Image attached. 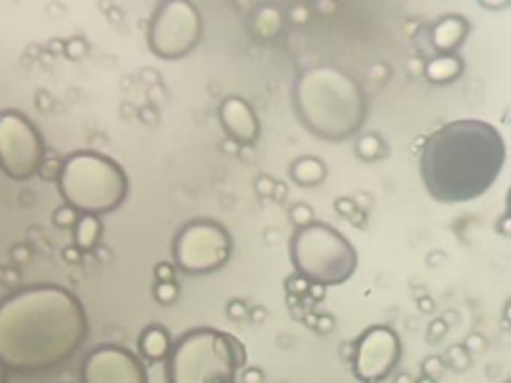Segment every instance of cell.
<instances>
[{
    "label": "cell",
    "instance_id": "cell-1",
    "mask_svg": "<svg viewBox=\"0 0 511 383\" xmlns=\"http://www.w3.org/2000/svg\"><path fill=\"white\" fill-rule=\"evenodd\" d=\"M88 338V313L68 288L43 283L0 303V366L50 371L75 356Z\"/></svg>",
    "mask_w": 511,
    "mask_h": 383
},
{
    "label": "cell",
    "instance_id": "cell-2",
    "mask_svg": "<svg viewBox=\"0 0 511 383\" xmlns=\"http://www.w3.org/2000/svg\"><path fill=\"white\" fill-rule=\"evenodd\" d=\"M507 144L487 120L462 118L428 133L418 170L427 193L439 204H469L497 183Z\"/></svg>",
    "mask_w": 511,
    "mask_h": 383
},
{
    "label": "cell",
    "instance_id": "cell-3",
    "mask_svg": "<svg viewBox=\"0 0 511 383\" xmlns=\"http://www.w3.org/2000/svg\"><path fill=\"white\" fill-rule=\"evenodd\" d=\"M294 110L316 138L341 144L361 131L369 103L357 78L336 65H313L294 83Z\"/></svg>",
    "mask_w": 511,
    "mask_h": 383
},
{
    "label": "cell",
    "instance_id": "cell-4",
    "mask_svg": "<svg viewBox=\"0 0 511 383\" xmlns=\"http://www.w3.org/2000/svg\"><path fill=\"white\" fill-rule=\"evenodd\" d=\"M246 348L221 328H190L173 344L166 361L168 383H236Z\"/></svg>",
    "mask_w": 511,
    "mask_h": 383
},
{
    "label": "cell",
    "instance_id": "cell-5",
    "mask_svg": "<svg viewBox=\"0 0 511 383\" xmlns=\"http://www.w3.org/2000/svg\"><path fill=\"white\" fill-rule=\"evenodd\" d=\"M128 176L120 163L98 151H75L63 161L58 191L63 204L81 216H106L128 196Z\"/></svg>",
    "mask_w": 511,
    "mask_h": 383
},
{
    "label": "cell",
    "instance_id": "cell-6",
    "mask_svg": "<svg viewBox=\"0 0 511 383\" xmlns=\"http://www.w3.org/2000/svg\"><path fill=\"white\" fill-rule=\"evenodd\" d=\"M288 256L298 275L316 286H341L357 274L358 253L341 231L329 223L298 228L288 240Z\"/></svg>",
    "mask_w": 511,
    "mask_h": 383
},
{
    "label": "cell",
    "instance_id": "cell-7",
    "mask_svg": "<svg viewBox=\"0 0 511 383\" xmlns=\"http://www.w3.org/2000/svg\"><path fill=\"white\" fill-rule=\"evenodd\" d=\"M233 239L226 228L211 218H193L176 231L171 256L179 271L189 275H208L228 264Z\"/></svg>",
    "mask_w": 511,
    "mask_h": 383
},
{
    "label": "cell",
    "instance_id": "cell-8",
    "mask_svg": "<svg viewBox=\"0 0 511 383\" xmlns=\"http://www.w3.org/2000/svg\"><path fill=\"white\" fill-rule=\"evenodd\" d=\"M201 11L189 0H163L151 13L145 40L161 60H181L201 43Z\"/></svg>",
    "mask_w": 511,
    "mask_h": 383
},
{
    "label": "cell",
    "instance_id": "cell-9",
    "mask_svg": "<svg viewBox=\"0 0 511 383\" xmlns=\"http://www.w3.org/2000/svg\"><path fill=\"white\" fill-rule=\"evenodd\" d=\"M46 158L38 128L21 110H0V170L13 180L36 176Z\"/></svg>",
    "mask_w": 511,
    "mask_h": 383
},
{
    "label": "cell",
    "instance_id": "cell-10",
    "mask_svg": "<svg viewBox=\"0 0 511 383\" xmlns=\"http://www.w3.org/2000/svg\"><path fill=\"white\" fill-rule=\"evenodd\" d=\"M401 338L389 326H371L354 341L351 369L361 383L386 381L401 363Z\"/></svg>",
    "mask_w": 511,
    "mask_h": 383
},
{
    "label": "cell",
    "instance_id": "cell-11",
    "mask_svg": "<svg viewBox=\"0 0 511 383\" xmlns=\"http://www.w3.org/2000/svg\"><path fill=\"white\" fill-rule=\"evenodd\" d=\"M84 383H148V371L141 356L116 344L88 351L81 366Z\"/></svg>",
    "mask_w": 511,
    "mask_h": 383
},
{
    "label": "cell",
    "instance_id": "cell-12",
    "mask_svg": "<svg viewBox=\"0 0 511 383\" xmlns=\"http://www.w3.org/2000/svg\"><path fill=\"white\" fill-rule=\"evenodd\" d=\"M218 120L226 131V138L238 145H251L261 135V123L251 103L241 96H226L218 106Z\"/></svg>",
    "mask_w": 511,
    "mask_h": 383
},
{
    "label": "cell",
    "instance_id": "cell-13",
    "mask_svg": "<svg viewBox=\"0 0 511 383\" xmlns=\"http://www.w3.org/2000/svg\"><path fill=\"white\" fill-rule=\"evenodd\" d=\"M469 36V21L459 13H446L431 28V46L436 50V56H452L464 46Z\"/></svg>",
    "mask_w": 511,
    "mask_h": 383
},
{
    "label": "cell",
    "instance_id": "cell-14",
    "mask_svg": "<svg viewBox=\"0 0 511 383\" xmlns=\"http://www.w3.org/2000/svg\"><path fill=\"white\" fill-rule=\"evenodd\" d=\"M173 335L168 334L166 326L151 324L145 326L138 335V356L141 361H148V363H161V361H168L171 351H173Z\"/></svg>",
    "mask_w": 511,
    "mask_h": 383
},
{
    "label": "cell",
    "instance_id": "cell-15",
    "mask_svg": "<svg viewBox=\"0 0 511 383\" xmlns=\"http://www.w3.org/2000/svg\"><path fill=\"white\" fill-rule=\"evenodd\" d=\"M464 73V60L459 58L456 53L452 56H431L424 65V78L428 83L446 85L456 81Z\"/></svg>",
    "mask_w": 511,
    "mask_h": 383
},
{
    "label": "cell",
    "instance_id": "cell-16",
    "mask_svg": "<svg viewBox=\"0 0 511 383\" xmlns=\"http://www.w3.org/2000/svg\"><path fill=\"white\" fill-rule=\"evenodd\" d=\"M288 176L296 186L311 188L319 186L326 178V163L316 156H298L291 166H288Z\"/></svg>",
    "mask_w": 511,
    "mask_h": 383
},
{
    "label": "cell",
    "instance_id": "cell-17",
    "mask_svg": "<svg viewBox=\"0 0 511 383\" xmlns=\"http://www.w3.org/2000/svg\"><path fill=\"white\" fill-rule=\"evenodd\" d=\"M103 236V223L98 216H81L73 228V240L81 251H93Z\"/></svg>",
    "mask_w": 511,
    "mask_h": 383
},
{
    "label": "cell",
    "instance_id": "cell-18",
    "mask_svg": "<svg viewBox=\"0 0 511 383\" xmlns=\"http://www.w3.org/2000/svg\"><path fill=\"white\" fill-rule=\"evenodd\" d=\"M281 23H284V15L276 5H261L259 11L253 13V21H251V28L253 33L263 40L274 38L278 30H281Z\"/></svg>",
    "mask_w": 511,
    "mask_h": 383
},
{
    "label": "cell",
    "instance_id": "cell-19",
    "mask_svg": "<svg viewBox=\"0 0 511 383\" xmlns=\"http://www.w3.org/2000/svg\"><path fill=\"white\" fill-rule=\"evenodd\" d=\"M354 151H357V156L361 161H379V158L386 156V144H383L379 133H361L357 138Z\"/></svg>",
    "mask_w": 511,
    "mask_h": 383
},
{
    "label": "cell",
    "instance_id": "cell-20",
    "mask_svg": "<svg viewBox=\"0 0 511 383\" xmlns=\"http://www.w3.org/2000/svg\"><path fill=\"white\" fill-rule=\"evenodd\" d=\"M444 361H446V366L456 373H464L469 366H471V353L466 351L464 344H456V346H449L446 348V353H444Z\"/></svg>",
    "mask_w": 511,
    "mask_h": 383
},
{
    "label": "cell",
    "instance_id": "cell-21",
    "mask_svg": "<svg viewBox=\"0 0 511 383\" xmlns=\"http://www.w3.org/2000/svg\"><path fill=\"white\" fill-rule=\"evenodd\" d=\"M284 286H286V296H288V299H298V300L309 299L311 281H306L304 275H298V274L288 275Z\"/></svg>",
    "mask_w": 511,
    "mask_h": 383
},
{
    "label": "cell",
    "instance_id": "cell-22",
    "mask_svg": "<svg viewBox=\"0 0 511 383\" xmlns=\"http://www.w3.org/2000/svg\"><path fill=\"white\" fill-rule=\"evenodd\" d=\"M288 218H291V223L298 228H306L311 223H316V213H313V208L309 204H296L288 208Z\"/></svg>",
    "mask_w": 511,
    "mask_h": 383
},
{
    "label": "cell",
    "instance_id": "cell-23",
    "mask_svg": "<svg viewBox=\"0 0 511 383\" xmlns=\"http://www.w3.org/2000/svg\"><path fill=\"white\" fill-rule=\"evenodd\" d=\"M181 296V288L176 281L171 283H155L154 286V299L161 303V306H173Z\"/></svg>",
    "mask_w": 511,
    "mask_h": 383
},
{
    "label": "cell",
    "instance_id": "cell-24",
    "mask_svg": "<svg viewBox=\"0 0 511 383\" xmlns=\"http://www.w3.org/2000/svg\"><path fill=\"white\" fill-rule=\"evenodd\" d=\"M78 218H81V213H78L75 208H71V205H66V204L53 211V223H56L58 228H75Z\"/></svg>",
    "mask_w": 511,
    "mask_h": 383
},
{
    "label": "cell",
    "instance_id": "cell-25",
    "mask_svg": "<svg viewBox=\"0 0 511 383\" xmlns=\"http://www.w3.org/2000/svg\"><path fill=\"white\" fill-rule=\"evenodd\" d=\"M306 324H309L316 334L329 335L333 328H336V318H333L331 313H319V316H311V318H306Z\"/></svg>",
    "mask_w": 511,
    "mask_h": 383
},
{
    "label": "cell",
    "instance_id": "cell-26",
    "mask_svg": "<svg viewBox=\"0 0 511 383\" xmlns=\"http://www.w3.org/2000/svg\"><path fill=\"white\" fill-rule=\"evenodd\" d=\"M63 50H66V56L73 60L84 58V56H88V40L81 36H73L63 43Z\"/></svg>",
    "mask_w": 511,
    "mask_h": 383
},
{
    "label": "cell",
    "instance_id": "cell-27",
    "mask_svg": "<svg viewBox=\"0 0 511 383\" xmlns=\"http://www.w3.org/2000/svg\"><path fill=\"white\" fill-rule=\"evenodd\" d=\"M444 369H446L444 356H427L421 361V376H427V379H439Z\"/></svg>",
    "mask_w": 511,
    "mask_h": 383
},
{
    "label": "cell",
    "instance_id": "cell-28",
    "mask_svg": "<svg viewBox=\"0 0 511 383\" xmlns=\"http://www.w3.org/2000/svg\"><path fill=\"white\" fill-rule=\"evenodd\" d=\"M253 188H256V193H259V196H263V198H276L278 180L271 178V176H266V173H261V176H256V183H253Z\"/></svg>",
    "mask_w": 511,
    "mask_h": 383
},
{
    "label": "cell",
    "instance_id": "cell-29",
    "mask_svg": "<svg viewBox=\"0 0 511 383\" xmlns=\"http://www.w3.org/2000/svg\"><path fill=\"white\" fill-rule=\"evenodd\" d=\"M176 264L173 261H161V264H155L154 268V275H155V283H171V281H176Z\"/></svg>",
    "mask_w": 511,
    "mask_h": 383
},
{
    "label": "cell",
    "instance_id": "cell-30",
    "mask_svg": "<svg viewBox=\"0 0 511 383\" xmlns=\"http://www.w3.org/2000/svg\"><path fill=\"white\" fill-rule=\"evenodd\" d=\"M60 170H63V161H58V158L53 156H46L43 158V166H40V176L46 180H58Z\"/></svg>",
    "mask_w": 511,
    "mask_h": 383
},
{
    "label": "cell",
    "instance_id": "cell-31",
    "mask_svg": "<svg viewBox=\"0 0 511 383\" xmlns=\"http://www.w3.org/2000/svg\"><path fill=\"white\" fill-rule=\"evenodd\" d=\"M226 316L231 321H243L246 316H251L249 306H246V300L241 299H233L226 303Z\"/></svg>",
    "mask_w": 511,
    "mask_h": 383
},
{
    "label": "cell",
    "instance_id": "cell-32",
    "mask_svg": "<svg viewBox=\"0 0 511 383\" xmlns=\"http://www.w3.org/2000/svg\"><path fill=\"white\" fill-rule=\"evenodd\" d=\"M333 208H336V213L339 216H344L346 221L354 216L358 211L357 201H354V196H341V198H336V204H333Z\"/></svg>",
    "mask_w": 511,
    "mask_h": 383
},
{
    "label": "cell",
    "instance_id": "cell-33",
    "mask_svg": "<svg viewBox=\"0 0 511 383\" xmlns=\"http://www.w3.org/2000/svg\"><path fill=\"white\" fill-rule=\"evenodd\" d=\"M449 331V324H446V318H434L431 324H428V341L434 344V341H441L444 335Z\"/></svg>",
    "mask_w": 511,
    "mask_h": 383
},
{
    "label": "cell",
    "instance_id": "cell-34",
    "mask_svg": "<svg viewBox=\"0 0 511 383\" xmlns=\"http://www.w3.org/2000/svg\"><path fill=\"white\" fill-rule=\"evenodd\" d=\"M464 348L474 356V353H481L484 348H487V338L484 335H479V334H471L469 338H466V344H464Z\"/></svg>",
    "mask_w": 511,
    "mask_h": 383
},
{
    "label": "cell",
    "instance_id": "cell-35",
    "mask_svg": "<svg viewBox=\"0 0 511 383\" xmlns=\"http://www.w3.org/2000/svg\"><path fill=\"white\" fill-rule=\"evenodd\" d=\"M238 383H263L261 369H243L238 373Z\"/></svg>",
    "mask_w": 511,
    "mask_h": 383
},
{
    "label": "cell",
    "instance_id": "cell-36",
    "mask_svg": "<svg viewBox=\"0 0 511 383\" xmlns=\"http://www.w3.org/2000/svg\"><path fill=\"white\" fill-rule=\"evenodd\" d=\"M369 78L371 81H379V83H383V81L389 78V68H386L383 63H376V65H371L369 68Z\"/></svg>",
    "mask_w": 511,
    "mask_h": 383
},
{
    "label": "cell",
    "instance_id": "cell-37",
    "mask_svg": "<svg viewBox=\"0 0 511 383\" xmlns=\"http://www.w3.org/2000/svg\"><path fill=\"white\" fill-rule=\"evenodd\" d=\"M291 18H294V23H306L311 18V11L306 5H294V11H291Z\"/></svg>",
    "mask_w": 511,
    "mask_h": 383
},
{
    "label": "cell",
    "instance_id": "cell-38",
    "mask_svg": "<svg viewBox=\"0 0 511 383\" xmlns=\"http://www.w3.org/2000/svg\"><path fill=\"white\" fill-rule=\"evenodd\" d=\"M497 231H499V236L511 239V213H504V216L497 221Z\"/></svg>",
    "mask_w": 511,
    "mask_h": 383
},
{
    "label": "cell",
    "instance_id": "cell-39",
    "mask_svg": "<svg viewBox=\"0 0 511 383\" xmlns=\"http://www.w3.org/2000/svg\"><path fill=\"white\" fill-rule=\"evenodd\" d=\"M424 65H427V60L409 58V63H406V73H409V75H417V73L424 75Z\"/></svg>",
    "mask_w": 511,
    "mask_h": 383
},
{
    "label": "cell",
    "instance_id": "cell-40",
    "mask_svg": "<svg viewBox=\"0 0 511 383\" xmlns=\"http://www.w3.org/2000/svg\"><path fill=\"white\" fill-rule=\"evenodd\" d=\"M417 309L421 313H434V309H436V303H434V299H431V296H418V299H417Z\"/></svg>",
    "mask_w": 511,
    "mask_h": 383
},
{
    "label": "cell",
    "instance_id": "cell-41",
    "mask_svg": "<svg viewBox=\"0 0 511 383\" xmlns=\"http://www.w3.org/2000/svg\"><path fill=\"white\" fill-rule=\"evenodd\" d=\"M81 248H78V246H71V248H66V251H63V256H66V261H81Z\"/></svg>",
    "mask_w": 511,
    "mask_h": 383
},
{
    "label": "cell",
    "instance_id": "cell-42",
    "mask_svg": "<svg viewBox=\"0 0 511 383\" xmlns=\"http://www.w3.org/2000/svg\"><path fill=\"white\" fill-rule=\"evenodd\" d=\"M348 221H351V223H354V226H366V211H364V208H358L357 213H354V216L348 218Z\"/></svg>",
    "mask_w": 511,
    "mask_h": 383
},
{
    "label": "cell",
    "instance_id": "cell-43",
    "mask_svg": "<svg viewBox=\"0 0 511 383\" xmlns=\"http://www.w3.org/2000/svg\"><path fill=\"white\" fill-rule=\"evenodd\" d=\"M323 286H316V283H311V291H309V299L311 300H322L323 299Z\"/></svg>",
    "mask_w": 511,
    "mask_h": 383
},
{
    "label": "cell",
    "instance_id": "cell-44",
    "mask_svg": "<svg viewBox=\"0 0 511 383\" xmlns=\"http://www.w3.org/2000/svg\"><path fill=\"white\" fill-rule=\"evenodd\" d=\"M221 148H224L226 153H236V151H238V148H241V145H238L236 141H231V138H226V141L221 144Z\"/></svg>",
    "mask_w": 511,
    "mask_h": 383
},
{
    "label": "cell",
    "instance_id": "cell-45",
    "mask_svg": "<svg viewBox=\"0 0 511 383\" xmlns=\"http://www.w3.org/2000/svg\"><path fill=\"white\" fill-rule=\"evenodd\" d=\"M417 381V376H411V373H396V381L393 383H414Z\"/></svg>",
    "mask_w": 511,
    "mask_h": 383
},
{
    "label": "cell",
    "instance_id": "cell-46",
    "mask_svg": "<svg viewBox=\"0 0 511 383\" xmlns=\"http://www.w3.org/2000/svg\"><path fill=\"white\" fill-rule=\"evenodd\" d=\"M251 318H253V321H259V324H263L266 311H263V309H253V311H251Z\"/></svg>",
    "mask_w": 511,
    "mask_h": 383
},
{
    "label": "cell",
    "instance_id": "cell-47",
    "mask_svg": "<svg viewBox=\"0 0 511 383\" xmlns=\"http://www.w3.org/2000/svg\"><path fill=\"white\" fill-rule=\"evenodd\" d=\"M341 353H344V359H346V361L354 359V344H346V346L341 348Z\"/></svg>",
    "mask_w": 511,
    "mask_h": 383
},
{
    "label": "cell",
    "instance_id": "cell-48",
    "mask_svg": "<svg viewBox=\"0 0 511 383\" xmlns=\"http://www.w3.org/2000/svg\"><path fill=\"white\" fill-rule=\"evenodd\" d=\"M286 198V186L278 180V188H276V201H284Z\"/></svg>",
    "mask_w": 511,
    "mask_h": 383
},
{
    "label": "cell",
    "instance_id": "cell-49",
    "mask_svg": "<svg viewBox=\"0 0 511 383\" xmlns=\"http://www.w3.org/2000/svg\"><path fill=\"white\" fill-rule=\"evenodd\" d=\"M504 321H507V324H511V299L507 300V306H504Z\"/></svg>",
    "mask_w": 511,
    "mask_h": 383
},
{
    "label": "cell",
    "instance_id": "cell-50",
    "mask_svg": "<svg viewBox=\"0 0 511 383\" xmlns=\"http://www.w3.org/2000/svg\"><path fill=\"white\" fill-rule=\"evenodd\" d=\"M18 253V261H28V251L25 248H18V251H13V256Z\"/></svg>",
    "mask_w": 511,
    "mask_h": 383
},
{
    "label": "cell",
    "instance_id": "cell-51",
    "mask_svg": "<svg viewBox=\"0 0 511 383\" xmlns=\"http://www.w3.org/2000/svg\"><path fill=\"white\" fill-rule=\"evenodd\" d=\"M414 383H436V379H427V376H418Z\"/></svg>",
    "mask_w": 511,
    "mask_h": 383
},
{
    "label": "cell",
    "instance_id": "cell-52",
    "mask_svg": "<svg viewBox=\"0 0 511 383\" xmlns=\"http://www.w3.org/2000/svg\"><path fill=\"white\" fill-rule=\"evenodd\" d=\"M5 379H8V369L0 366V383H5Z\"/></svg>",
    "mask_w": 511,
    "mask_h": 383
},
{
    "label": "cell",
    "instance_id": "cell-53",
    "mask_svg": "<svg viewBox=\"0 0 511 383\" xmlns=\"http://www.w3.org/2000/svg\"><path fill=\"white\" fill-rule=\"evenodd\" d=\"M507 208H509L507 213H511V188H509V196H507Z\"/></svg>",
    "mask_w": 511,
    "mask_h": 383
}]
</instances>
